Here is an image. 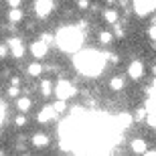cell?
<instances>
[{
	"label": "cell",
	"instance_id": "6da1fadb",
	"mask_svg": "<svg viewBox=\"0 0 156 156\" xmlns=\"http://www.w3.org/2000/svg\"><path fill=\"white\" fill-rule=\"evenodd\" d=\"M104 63H105V57L98 51H79L73 59V65L79 73L87 77H95L104 71Z\"/></svg>",
	"mask_w": 156,
	"mask_h": 156
},
{
	"label": "cell",
	"instance_id": "7a4b0ae2",
	"mask_svg": "<svg viewBox=\"0 0 156 156\" xmlns=\"http://www.w3.org/2000/svg\"><path fill=\"white\" fill-rule=\"evenodd\" d=\"M55 41L65 53H75L83 43V33L77 27H63V29H59Z\"/></svg>",
	"mask_w": 156,
	"mask_h": 156
},
{
	"label": "cell",
	"instance_id": "3957f363",
	"mask_svg": "<svg viewBox=\"0 0 156 156\" xmlns=\"http://www.w3.org/2000/svg\"><path fill=\"white\" fill-rule=\"evenodd\" d=\"M75 91H77L75 85H71V81H67V79H61L57 83V87H55V95H57L59 99H65V101L69 98H73Z\"/></svg>",
	"mask_w": 156,
	"mask_h": 156
},
{
	"label": "cell",
	"instance_id": "277c9868",
	"mask_svg": "<svg viewBox=\"0 0 156 156\" xmlns=\"http://www.w3.org/2000/svg\"><path fill=\"white\" fill-rule=\"evenodd\" d=\"M154 8H156V0H134V10L138 12L140 16L150 14Z\"/></svg>",
	"mask_w": 156,
	"mask_h": 156
},
{
	"label": "cell",
	"instance_id": "5b68a950",
	"mask_svg": "<svg viewBox=\"0 0 156 156\" xmlns=\"http://www.w3.org/2000/svg\"><path fill=\"white\" fill-rule=\"evenodd\" d=\"M35 12L39 18H47L53 12V0H37L35 2Z\"/></svg>",
	"mask_w": 156,
	"mask_h": 156
},
{
	"label": "cell",
	"instance_id": "8992f818",
	"mask_svg": "<svg viewBox=\"0 0 156 156\" xmlns=\"http://www.w3.org/2000/svg\"><path fill=\"white\" fill-rule=\"evenodd\" d=\"M8 49H10V53H12V57H16V59H20L24 55V47H23V41L20 39H8Z\"/></svg>",
	"mask_w": 156,
	"mask_h": 156
},
{
	"label": "cell",
	"instance_id": "52a82bcc",
	"mask_svg": "<svg viewBox=\"0 0 156 156\" xmlns=\"http://www.w3.org/2000/svg\"><path fill=\"white\" fill-rule=\"evenodd\" d=\"M47 51H49V45H47L45 41H35L33 45H30V53H33V57H37V59H41V57H45L47 55Z\"/></svg>",
	"mask_w": 156,
	"mask_h": 156
},
{
	"label": "cell",
	"instance_id": "ba28073f",
	"mask_svg": "<svg viewBox=\"0 0 156 156\" xmlns=\"http://www.w3.org/2000/svg\"><path fill=\"white\" fill-rule=\"evenodd\" d=\"M128 75L132 77V79H140V77L144 75V65H142V61H132L130 67H128Z\"/></svg>",
	"mask_w": 156,
	"mask_h": 156
},
{
	"label": "cell",
	"instance_id": "9c48e42d",
	"mask_svg": "<svg viewBox=\"0 0 156 156\" xmlns=\"http://www.w3.org/2000/svg\"><path fill=\"white\" fill-rule=\"evenodd\" d=\"M55 116H57V112H55V108H53V105H47V108H43V110L39 112V116H37V120L45 124V122H51Z\"/></svg>",
	"mask_w": 156,
	"mask_h": 156
},
{
	"label": "cell",
	"instance_id": "30bf717a",
	"mask_svg": "<svg viewBox=\"0 0 156 156\" xmlns=\"http://www.w3.org/2000/svg\"><path fill=\"white\" fill-rule=\"evenodd\" d=\"M33 146H35V148H45V146H49V136H45V134H35V136H33Z\"/></svg>",
	"mask_w": 156,
	"mask_h": 156
},
{
	"label": "cell",
	"instance_id": "8fae6325",
	"mask_svg": "<svg viewBox=\"0 0 156 156\" xmlns=\"http://www.w3.org/2000/svg\"><path fill=\"white\" fill-rule=\"evenodd\" d=\"M132 150L136 152V154H144V152H146V142H144V140H140V138L132 140Z\"/></svg>",
	"mask_w": 156,
	"mask_h": 156
},
{
	"label": "cell",
	"instance_id": "7c38bea8",
	"mask_svg": "<svg viewBox=\"0 0 156 156\" xmlns=\"http://www.w3.org/2000/svg\"><path fill=\"white\" fill-rule=\"evenodd\" d=\"M23 10H20V8H10V12H8V20H10V23H20V20H23Z\"/></svg>",
	"mask_w": 156,
	"mask_h": 156
},
{
	"label": "cell",
	"instance_id": "4fadbf2b",
	"mask_svg": "<svg viewBox=\"0 0 156 156\" xmlns=\"http://www.w3.org/2000/svg\"><path fill=\"white\" fill-rule=\"evenodd\" d=\"M132 120H134V118L130 116V114H120V116H118V124H120V128H130Z\"/></svg>",
	"mask_w": 156,
	"mask_h": 156
},
{
	"label": "cell",
	"instance_id": "5bb4252c",
	"mask_svg": "<svg viewBox=\"0 0 156 156\" xmlns=\"http://www.w3.org/2000/svg\"><path fill=\"white\" fill-rule=\"evenodd\" d=\"M27 71H29V75H30V77H39L41 73H43V65H41V63H30Z\"/></svg>",
	"mask_w": 156,
	"mask_h": 156
},
{
	"label": "cell",
	"instance_id": "9a60e30c",
	"mask_svg": "<svg viewBox=\"0 0 156 156\" xmlns=\"http://www.w3.org/2000/svg\"><path fill=\"white\" fill-rule=\"evenodd\" d=\"M18 112H23V114H27V112L30 110V99L29 98H20L18 99Z\"/></svg>",
	"mask_w": 156,
	"mask_h": 156
},
{
	"label": "cell",
	"instance_id": "2e32d148",
	"mask_svg": "<svg viewBox=\"0 0 156 156\" xmlns=\"http://www.w3.org/2000/svg\"><path fill=\"white\" fill-rule=\"evenodd\" d=\"M53 91V85H51V81L49 79H43V83H41V93L45 95V98H49Z\"/></svg>",
	"mask_w": 156,
	"mask_h": 156
},
{
	"label": "cell",
	"instance_id": "e0dca14e",
	"mask_svg": "<svg viewBox=\"0 0 156 156\" xmlns=\"http://www.w3.org/2000/svg\"><path fill=\"white\" fill-rule=\"evenodd\" d=\"M104 18H105V23L116 24V23H118V12H116V10H105V12H104Z\"/></svg>",
	"mask_w": 156,
	"mask_h": 156
},
{
	"label": "cell",
	"instance_id": "ac0fdd59",
	"mask_svg": "<svg viewBox=\"0 0 156 156\" xmlns=\"http://www.w3.org/2000/svg\"><path fill=\"white\" fill-rule=\"evenodd\" d=\"M110 87L114 89V91H120V89H124V79H122V77H114V79L110 81Z\"/></svg>",
	"mask_w": 156,
	"mask_h": 156
},
{
	"label": "cell",
	"instance_id": "d6986e66",
	"mask_svg": "<svg viewBox=\"0 0 156 156\" xmlns=\"http://www.w3.org/2000/svg\"><path fill=\"white\" fill-rule=\"evenodd\" d=\"M112 39H114V35H112L110 30H104V33H99V43H101V45H110Z\"/></svg>",
	"mask_w": 156,
	"mask_h": 156
},
{
	"label": "cell",
	"instance_id": "ffe728a7",
	"mask_svg": "<svg viewBox=\"0 0 156 156\" xmlns=\"http://www.w3.org/2000/svg\"><path fill=\"white\" fill-rule=\"evenodd\" d=\"M53 108H55V112H57V114H63V112L67 110V104H65V99H57V101L53 104Z\"/></svg>",
	"mask_w": 156,
	"mask_h": 156
},
{
	"label": "cell",
	"instance_id": "44dd1931",
	"mask_svg": "<svg viewBox=\"0 0 156 156\" xmlns=\"http://www.w3.org/2000/svg\"><path fill=\"white\" fill-rule=\"evenodd\" d=\"M146 124L150 128H156V112H148L146 114Z\"/></svg>",
	"mask_w": 156,
	"mask_h": 156
},
{
	"label": "cell",
	"instance_id": "7402d4cb",
	"mask_svg": "<svg viewBox=\"0 0 156 156\" xmlns=\"http://www.w3.org/2000/svg\"><path fill=\"white\" fill-rule=\"evenodd\" d=\"M146 114H148V110H146V108H138V110H136V114H134V120H146Z\"/></svg>",
	"mask_w": 156,
	"mask_h": 156
},
{
	"label": "cell",
	"instance_id": "603a6c76",
	"mask_svg": "<svg viewBox=\"0 0 156 156\" xmlns=\"http://www.w3.org/2000/svg\"><path fill=\"white\" fill-rule=\"evenodd\" d=\"M18 85H10L8 87V95H10V98H18Z\"/></svg>",
	"mask_w": 156,
	"mask_h": 156
},
{
	"label": "cell",
	"instance_id": "cb8c5ba5",
	"mask_svg": "<svg viewBox=\"0 0 156 156\" xmlns=\"http://www.w3.org/2000/svg\"><path fill=\"white\" fill-rule=\"evenodd\" d=\"M14 124H16V126H18V128H23V126H24V124H27V116H24V114H20V116H18V118H16V122H14Z\"/></svg>",
	"mask_w": 156,
	"mask_h": 156
},
{
	"label": "cell",
	"instance_id": "d4e9b609",
	"mask_svg": "<svg viewBox=\"0 0 156 156\" xmlns=\"http://www.w3.org/2000/svg\"><path fill=\"white\" fill-rule=\"evenodd\" d=\"M148 37L152 41H156V24H150V29H148Z\"/></svg>",
	"mask_w": 156,
	"mask_h": 156
},
{
	"label": "cell",
	"instance_id": "484cf974",
	"mask_svg": "<svg viewBox=\"0 0 156 156\" xmlns=\"http://www.w3.org/2000/svg\"><path fill=\"white\" fill-rule=\"evenodd\" d=\"M6 2H8V6H10V8H18V6L23 4V0H6Z\"/></svg>",
	"mask_w": 156,
	"mask_h": 156
},
{
	"label": "cell",
	"instance_id": "4316f807",
	"mask_svg": "<svg viewBox=\"0 0 156 156\" xmlns=\"http://www.w3.org/2000/svg\"><path fill=\"white\" fill-rule=\"evenodd\" d=\"M114 35H116V37H124V35H126V33H124V29H122L118 23H116V29H114Z\"/></svg>",
	"mask_w": 156,
	"mask_h": 156
},
{
	"label": "cell",
	"instance_id": "83f0119b",
	"mask_svg": "<svg viewBox=\"0 0 156 156\" xmlns=\"http://www.w3.org/2000/svg\"><path fill=\"white\" fill-rule=\"evenodd\" d=\"M8 51H10V49H8V45H0V57H2V59L8 55Z\"/></svg>",
	"mask_w": 156,
	"mask_h": 156
},
{
	"label": "cell",
	"instance_id": "f1b7e54d",
	"mask_svg": "<svg viewBox=\"0 0 156 156\" xmlns=\"http://www.w3.org/2000/svg\"><path fill=\"white\" fill-rule=\"evenodd\" d=\"M77 6H79V8H83V10H85L87 6H89V2H87V0H77Z\"/></svg>",
	"mask_w": 156,
	"mask_h": 156
},
{
	"label": "cell",
	"instance_id": "f546056e",
	"mask_svg": "<svg viewBox=\"0 0 156 156\" xmlns=\"http://www.w3.org/2000/svg\"><path fill=\"white\" fill-rule=\"evenodd\" d=\"M41 41H45L47 45H49V43L53 41V37H51V35H47V33H45V35H41Z\"/></svg>",
	"mask_w": 156,
	"mask_h": 156
},
{
	"label": "cell",
	"instance_id": "4dcf8cb0",
	"mask_svg": "<svg viewBox=\"0 0 156 156\" xmlns=\"http://www.w3.org/2000/svg\"><path fill=\"white\" fill-rule=\"evenodd\" d=\"M2 120H4V105L0 104V124H2Z\"/></svg>",
	"mask_w": 156,
	"mask_h": 156
},
{
	"label": "cell",
	"instance_id": "1f68e13d",
	"mask_svg": "<svg viewBox=\"0 0 156 156\" xmlns=\"http://www.w3.org/2000/svg\"><path fill=\"white\" fill-rule=\"evenodd\" d=\"M10 83H12V85H18V83H20V79H18V77H12Z\"/></svg>",
	"mask_w": 156,
	"mask_h": 156
},
{
	"label": "cell",
	"instance_id": "d6a6232c",
	"mask_svg": "<svg viewBox=\"0 0 156 156\" xmlns=\"http://www.w3.org/2000/svg\"><path fill=\"white\" fill-rule=\"evenodd\" d=\"M110 61H112L114 65H116V63H118V57H116V55H110Z\"/></svg>",
	"mask_w": 156,
	"mask_h": 156
},
{
	"label": "cell",
	"instance_id": "836d02e7",
	"mask_svg": "<svg viewBox=\"0 0 156 156\" xmlns=\"http://www.w3.org/2000/svg\"><path fill=\"white\" fill-rule=\"evenodd\" d=\"M105 2H108V4H114V2H116V0H105Z\"/></svg>",
	"mask_w": 156,
	"mask_h": 156
},
{
	"label": "cell",
	"instance_id": "e575fe53",
	"mask_svg": "<svg viewBox=\"0 0 156 156\" xmlns=\"http://www.w3.org/2000/svg\"><path fill=\"white\" fill-rule=\"evenodd\" d=\"M152 73H154V75H156V65H154V67H152Z\"/></svg>",
	"mask_w": 156,
	"mask_h": 156
}]
</instances>
